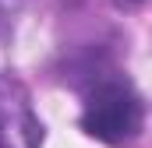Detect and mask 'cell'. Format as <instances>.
Returning a JSON list of instances; mask_svg holds the SVG:
<instances>
[{
	"label": "cell",
	"instance_id": "7a4b0ae2",
	"mask_svg": "<svg viewBox=\"0 0 152 148\" xmlns=\"http://www.w3.org/2000/svg\"><path fill=\"white\" fill-rule=\"evenodd\" d=\"M42 123L18 78L0 74V148H39Z\"/></svg>",
	"mask_w": 152,
	"mask_h": 148
},
{
	"label": "cell",
	"instance_id": "3957f363",
	"mask_svg": "<svg viewBox=\"0 0 152 148\" xmlns=\"http://www.w3.org/2000/svg\"><path fill=\"white\" fill-rule=\"evenodd\" d=\"M117 4H120V7H138L142 0H117Z\"/></svg>",
	"mask_w": 152,
	"mask_h": 148
},
{
	"label": "cell",
	"instance_id": "6da1fadb",
	"mask_svg": "<svg viewBox=\"0 0 152 148\" xmlns=\"http://www.w3.org/2000/svg\"><path fill=\"white\" fill-rule=\"evenodd\" d=\"M81 127L103 145H131L145 127V102L131 81L103 78L85 99Z\"/></svg>",
	"mask_w": 152,
	"mask_h": 148
}]
</instances>
